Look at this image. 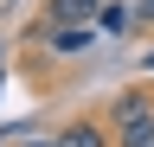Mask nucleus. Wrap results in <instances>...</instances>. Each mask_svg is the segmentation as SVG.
I'll return each mask as SVG.
<instances>
[{
  "label": "nucleus",
  "instance_id": "1",
  "mask_svg": "<svg viewBox=\"0 0 154 147\" xmlns=\"http://www.w3.org/2000/svg\"><path fill=\"white\" fill-rule=\"evenodd\" d=\"M58 147H116V128H109V122H96V115H77V122H64Z\"/></svg>",
  "mask_w": 154,
  "mask_h": 147
},
{
  "label": "nucleus",
  "instance_id": "2",
  "mask_svg": "<svg viewBox=\"0 0 154 147\" xmlns=\"http://www.w3.org/2000/svg\"><path fill=\"white\" fill-rule=\"evenodd\" d=\"M51 26H96V0H45V32Z\"/></svg>",
  "mask_w": 154,
  "mask_h": 147
},
{
  "label": "nucleus",
  "instance_id": "3",
  "mask_svg": "<svg viewBox=\"0 0 154 147\" xmlns=\"http://www.w3.org/2000/svg\"><path fill=\"white\" fill-rule=\"evenodd\" d=\"M141 115H154V96H148V90H122V96L109 102V128H128Z\"/></svg>",
  "mask_w": 154,
  "mask_h": 147
},
{
  "label": "nucleus",
  "instance_id": "4",
  "mask_svg": "<svg viewBox=\"0 0 154 147\" xmlns=\"http://www.w3.org/2000/svg\"><path fill=\"white\" fill-rule=\"evenodd\" d=\"M45 39H51V51H58V58H71V51H84V45L96 39V26H51Z\"/></svg>",
  "mask_w": 154,
  "mask_h": 147
},
{
  "label": "nucleus",
  "instance_id": "5",
  "mask_svg": "<svg viewBox=\"0 0 154 147\" xmlns=\"http://www.w3.org/2000/svg\"><path fill=\"white\" fill-rule=\"evenodd\" d=\"M128 26H135V13L122 7V0H103V7H96V32H116V39H122Z\"/></svg>",
  "mask_w": 154,
  "mask_h": 147
},
{
  "label": "nucleus",
  "instance_id": "6",
  "mask_svg": "<svg viewBox=\"0 0 154 147\" xmlns=\"http://www.w3.org/2000/svg\"><path fill=\"white\" fill-rule=\"evenodd\" d=\"M116 147H154V115L128 122V128H116Z\"/></svg>",
  "mask_w": 154,
  "mask_h": 147
},
{
  "label": "nucleus",
  "instance_id": "7",
  "mask_svg": "<svg viewBox=\"0 0 154 147\" xmlns=\"http://www.w3.org/2000/svg\"><path fill=\"white\" fill-rule=\"evenodd\" d=\"M141 26H148V32H154V0H141Z\"/></svg>",
  "mask_w": 154,
  "mask_h": 147
},
{
  "label": "nucleus",
  "instance_id": "8",
  "mask_svg": "<svg viewBox=\"0 0 154 147\" xmlns=\"http://www.w3.org/2000/svg\"><path fill=\"white\" fill-rule=\"evenodd\" d=\"M26 147H58V134H45V141H26Z\"/></svg>",
  "mask_w": 154,
  "mask_h": 147
},
{
  "label": "nucleus",
  "instance_id": "9",
  "mask_svg": "<svg viewBox=\"0 0 154 147\" xmlns=\"http://www.w3.org/2000/svg\"><path fill=\"white\" fill-rule=\"evenodd\" d=\"M141 64H148V70H154V51H148V58H141Z\"/></svg>",
  "mask_w": 154,
  "mask_h": 147
},
{
  "label": "nucleus",
  "instance_id": "10",
  "mask_svg": "<svg viewBox=\"0 0 154 147\" xmlns=\"http://www.w3.org/2000/svg\"><path fill=\"white\" fill-rule=\"evenodd\" d=\"M96 7H103V0H96Z\"/></svg>",
  "mask_w": 154,
  "mask_h": 147
}]
</instances>
